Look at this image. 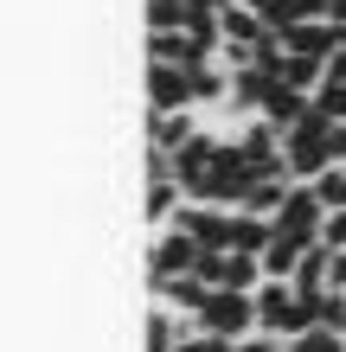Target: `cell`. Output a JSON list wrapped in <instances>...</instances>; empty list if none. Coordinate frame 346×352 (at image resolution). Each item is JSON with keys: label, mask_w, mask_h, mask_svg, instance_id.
<instances>
[{"label": "cell", "mask_w": 346, "mask_h": 352, "mask_svg": "<svg viewBox=\"0 0 346 352\" xmlns=\"http://www.w3.org/2000/svg\"><path fill=\"white\" fill-rule=\"evenodd\" d=\"M282 160H289L295 179H321V173L334 167V122L321 116V109H308L289 135H282Z\"/></svg>", "instance_id": "obj_1"}, {"label": "cell", "mask_w": 346, "mask_h": 352, "mask_svg": "<svg viewBox=\"0 0 346 352\" xmlns=\"http://www.w3.org/2000/svg\"><path fill=\"white\" fill-rule=\"evenodd\" d=\"M193 327H206V333H218V340H250V333H263V320H257V288H212Z\"/></svg>", "instance_id": "obj_2"}, {"label": "cell", "mask_w": 346, "mask_h": 352, "mask_svg": "<svg viewBox=\"0 0 346 352\" xmlns=\"http://www.w3.org/2000/svg\"><path fill=\"white\" fill-rule=\"evenodd\" d=\"M199 250H206V243H199L193 231H180V224L173 231H154V243H148V295H160L173 276H193Z\"/></svg>", "instance_id": "obj_3"}, {"label": "cell", "mask_w": 346, "mask_h": 352, "mask_svg": "<svg viewBox=\"0 0 346 352\" xmlns=\"http://www.w3.org/2000/svg\"><path fill=\"white\" fill-rule=\"evenodd\" d=\"M321 224H327V205H321L314 179H295L289 199L276 205V231H289V237H301V243H321Z\"/></svg>", "instance_id": "obj_4"}, {"label": "cell", "mask_w": 346, "mask_h": 352, "mask_svg": "<svg viewBox=\"0 0 346 352\" xmlns=\"http://www.w3.org/2000/svg\"><path fill=\"white\" fill-rule=\"evenodd\" d=\"M193 71L186 65H160L148 58V109H193Z\"/></svg>", "instance_id": "obj_5"}, {"label": "cell", "mask_w": 346, "mask_h": 352, "mask_svg": "<svg viewBox=\"0 0 346 352\" xmlns=\"http://www.w3.org/2000/svg\"><path fill=\"white\" fill-rule=\"evenodd\" d=\"M218 148H225V135H212V129H199V135L186 141V148H173V179H180V186H186V192H193V186H199V179L212 173V160H218Z\"/></svg>", "instance_id": "obj_6"}, {"label": "cell", "mask_w": 346, "mask_h": 352, "mask_svg": "<svg viewBox=\"0 0 346 352\" xmlns=\"http://www.w3.org/2000/svg\"><path fill=\"white\" fill-rule=\"evenodd\" d=\"M193 135H199V122H193V109H148V148H160V154H173V148H186Z\"/></svg>", "instance_id": "obj_7"}, {"label": "cell", "mask_w": 346, "mask_h": 352, "mask_svg": "<svg viewBox=\"0 0 346 352\" xmlns=\"http://www.w3.org/2000/svg\"><path fill=\"white\" fill-rule=\"evenodd\" d=\"M308 109H314V96H308V90H289V84H270V96H263V109H257V116H270L276 129H295V122L308 116Z\"/></svg>", "instance_id": "obj_8"}, {"label": "cell", "mask_w": 346, "mask_h": 352, "mask_svg": "<svg viewBox=\"0 0 346 352\" xmlns=\"http://www.w3.org/2000/svg\"><path fill=\"white\" fill-rule=\"evenodd\" d=\"M206 295H212V282H199V276H173L160 295H148V301H167L173 314H186V327L199 320V307H206Z\"/></svg>", "instance_id": "obj_9"}, {"label": "cell", "mask_w": 346, "mask_h": 352, "mask_svg": "<svg viewBox=\"0 0 346 352\" xmlns=\"http://www.w3.org/2000/svg\"><path fill=\"white\" fill-rule=\"evenodd\" d=\"M270 237H276V218H257V212H237L231 218V250L263 256V250H270Z\"/></svg>", "instance_id": "obj_10"}, {"label": "cell", "mask_w": 346, "mask_h": 352, "mask_svg": "<svg viewBox=\"0 0 346 352\" xmlns=\"http://www.w3.org/2000/svg\"><path fill=\"white\" fill-rule=\"evenodd\" d=\"M327 7H334V0H270L263 19H270L276 32H289V26H301V19H327Z\"/></svg>", "instance_id": "obj_11"}, {"label": "cell", "mask_w": 346, "mask_h": 352, "mask_svg": "<svg viewBox=\"0 0 346 352\" xmlns=\"http://www.w3.org/2000/svg\"><path fill=\"white\" fill-rule=\"evenodd\" d=\"M327 276H334V243H308L289 282H295V288H327Z\"/></svg>", "instance_id": "obj_12"}, {"label": "cell", "mask_w": 346, "mask_h": 352, "mask_svg": "<svg viewBox=\"0 0 346 352\" xmlns=\"http://www.w3.org/2000/svg\"><path fill=\"white\" fill-rule=\"evenodd\" d=\"M301 250H308V243H301V237H289V231H276V237H270V250H263V269H270V276H282V282H289V276H295V263H301Z\"/></svg>", "instance_id": "obj_13"}, {"label": "cell", "mask_w": 346, "mask_h": 352, "mask_svg": "<svg viewBox=\"0 0 346 352\" xmlns=\"http://www.w3.org/2000/svg\"><path fill=\"white\" fill-rule=\"evenodd\" d=\"M263 276H270V269H263V256L231 250V256H225V282H218V288H257Z\"/></svg>", "instance_id": "obj_14"}, {"label": "cell", "mask_w": 346, "mask_h": 352, "mask_svg": "<svg viewBox=\"0 0 346 352\" xmlns=\"http://www.w3.org/2000/svg\"><path fill=\"white\" fill-rule=\"evenodd\" d=\"M282 352H346V333H334V327H308V333L282 340Z\"/></svg>", "instance_id": "obj_15"}, {"label": "cell", "mask_w": 346, "mask_h": 352, "mask_svg": "<svg viewBox=\"0 0 346 352\" xmlns=\"http://www.w3.org/2000/svg\"><path fill=\"white\" fill-rule=\"evenodd\" d=\"M314 192H321V205H327V212H340V205H346V160H334V167L314 179Z\"/></svg>", "instance_id": "obj_16"}, {"label": "cell", "mask_w": 346, "mask_h": 352, "mask_svg": "<svg viewBox=\"0 0 346 352\" xmlns=\"http://www.w3.org/2000/svg\"><path fill=\"white\" fill-rule=\"evenodd\" d=\"M180 352H237V340H218V333H206V327H186Z\"/></svg>", "instance_id": "obj_17"}, {"label": "cell", "mask_w": 346, "mask_h": 352, "mask_svg": "<svg viewBox=\"0 0 346 352\" xmlns=\"http://www.w3.org/2000/svg\"><path fill=\"white\" fill-rule=\"evenodd\" d=\"M314 109L327 116V122H346V84H321L314 90Z\"/></svg>", "instance_id": "obj_18"}, {"label": "cell", "mask_w": 346, "mask_h": 352, "mask_svg": "<svg viewBox=\"0 0 346 352\" xmlns=\"http://www.w3.org/2000/svg\"><path fill=\"white\" fill-rule=\"evenodd\" d=\"M225 256H231V250H199V263H193V276L218 288V282H225Z\"/></svg>", "instance_id": "obj_19"}, {"label": "cell", "mask_w": 346, "mask_h": 352, "mask_svg": "<svg viewBox=\"0 0 346 352\" xmlns=\"http://www.w3.org/2000/svg\"><path fill=\"white\" fill-rule=\"evenodd\" d=\"M321 243L346 250V205H340V212H327V224H321Z\"/></svg>", "instance_id": "obj_20"}, {"label": "cell", "mask_w": 346, "mask_h": 352, "mask_svg": "<svg viewBox=\"0 0 346 352\" xmlns=\"http://www.w3.org/2000/svg\"><path fill=\"white\" fill-rule=\"evenodd\" d=\"M237 352H276V333H250V340H237Z\"/></svg>", "instance_id": "obj_21"}, {"label": "cell", "mask_w": 346, "mask_h": 352, "mask_svg": "<svg viewBox=\"0 0 346 352\" xmlns=\"http://www.w3.org/2000/svg\"><path fill=\"white\" fill-rule=\"evenodd\" d=\"M327 84H346V45H340V52L327 58Z\"/></svg>", "instance_id": "obj_22"}, {"label": "cell", "mask_w": 346, "mask_h": 352, "mask_svg": "<svg viewBox=\"0 0 346 352\" xmlns=\"http://www.w3.org/2000/svg\"><path fill=\"white\" fill-rule=\"evenodd\" d=\"M327 288H346V250H334V276H327Z\"/></svg>", "instance_id": "obj_23"}, {"label": "cell", "mask_w": 346, "mask_h": 352, "mask_svg": "<svg viewBox=\"0 0 346 352\" xmlns=\"http://www.w3.org/2000/svg\"><path fill=\"white\" fill-rule=\"evenodd\" d=\"M327 19H340V26H346V0H334V7H327Z\"/></svg>", "instance_id": "obj_24"}, {"label": "cell", "mask_w": 346, "mask_h": 352, "mask_svg": "<svg viewBox=\"0 0 346 352\" xmlns=\"http://www.w3.org/2000/svg\"><path fill=\"white\" fill-rule=\"evenodd\" d=\"M237 7H270V0H237Z\"/></svg>", "instance_id": "obj_25"}]
</instances>
